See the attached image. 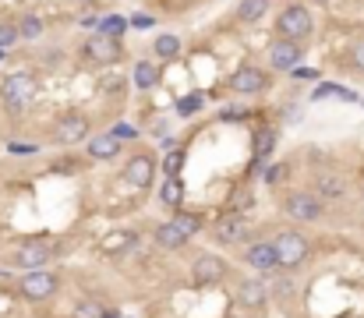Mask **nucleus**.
<instances>
[{
	"label": "nucleus",
	"instance_id": "obj_20",
	"mask_svg": "<svg viewBox=\"0 0 364 318\" xmlns=\"http://www.w3.org/2000/svg\"><path fill=\"white\" fill-rule=\"evenodd\" d=\"M311 191H315L322 202H340L347 195V181L340 174H319L315 184H311Z\"/></svg>",
	"mask_w": 364,
	"mask_h": 318
},
{
	"label": "nucleus",
	"instance_id": "obj_6",
	"mask_svg": "<svg viewBox=\"0 0 364 318\" xmlns=\"http://www.w3.org/2000/svg\"><path fill=\"white\" fill-rule=\"evenodd\" d=\"M54 255H57V244L50 241V237H25L15 248L11 265H15V269H22V273H32V269H46V265L54 262Z\"/></svg>",
	"mask_w": 364,
	"mask_h": 318
},
{
	"label": "nucleus",
	"instance_id": "obj_31",
	"mask_svg": "<svg viewBox=\"0 0 364 318\" xmlns=\"http://www.w3.org/2000/svg\"><path fill=\"white\" fill-rule=\"evenodd\" d=\"M202 103H205V92L195 89L191 96H181V99H177V114H184V117H188V114H198Z\"/></svg>",
	"mask_w": 364,
	"mask_h": 318
},
{
	"label": "nucleus",
	"instance_id": "obj_17",
	"mask_svg": "<svg viewBox=\"0 0 364 318\" xmlns=\"http://www.w3.org/2000/svg\"><path fill=\"white\" fill-rule=\"evenodd\" d=\"M85 152H89V159L92 163H114V159L121 156V142L107 131V135H92L89 142H85Z\"/></svg>",
	"mask_w": 364,
	"mask_h": 318
},
{
	"label": "nucleus",
	"instance_id": "obj_9",
	"mask_svg": "<svg viewBox=\"0 0 364 318\" xmlns=\"http://www.w3.org/2000/svg\"><path fill=\"white\" fill-rule=\"evenodd\" d=\"M248 234H251V227H248L244 212L227 209L223 216H216V223H213V241L220 248H241V244H248Z\"/></svg>",
	"mask_w": 364,
	"mask_h": 318
},
{
	"label": "nucleus",
	"instance_id": "obj_1",
	"mask_svg": "<svg viewBox=\"0 0 364 318\" xmlns=\"http://www.w3.org/2000/svg\"><path fill=\"white\" fill-rule=\"evenodd\" d=\"M273 251H276V265L280 273H297L311 262V237L297 227H283L273 237Z\"/></svg>",
	"mask_w": 364,
	"mask_h": 318
},
{
	"label": "nucleus",
	"instance_id": "obj_16",
	"mask_svg": "<svg viewBox=\"0 0 364 318\" xmlns=\"http://www.w3.org/2000/svg\"><path fill=\"white\" fill-rule=\"evenodd\" d=\"M301 57H304V46L301 43H290V39H273L269 43V68H276V71L290 75L301 64Z\"/></svg>",
	"mask_w": 364,
	"mask_h": 318
},
{
	"label": "nucleus",
	"instance_id": "obj_23",
	"mask_svg": "<svg viewBox=\"0 0 364 318\" xmlns=\"http://www.w3.org/2000/svg\"><path fill=\"white\" fill-rule=\"evenodd\" d=\"M135 248H138V234L135 230H114V234L103 237V251H107V255H128Z\"/></svg>",
	"mask_w": 364,
	"mask_h": 318
},
{
	"label": "nucleus",
	"instance_id": "obj_33",
	"mask_svg": "<svg viewBox=\"0 0 364 318\" xmlns=\"http://www.w3.org/2000/svg\"><path fill=\"white\" fill-rule=\"evenodd\" d=\"M220 121H227V124H234V121H251V110H248V106H223V110H220Z\"/></svg>",
	"mask_w": 364,
	"mask_h": 318
},
{
	"label": "nucleus",
	"instance_id": "obj_8",
	"mask_svg": "<svg viewBox=\"0 0 364 318\" xmlns=\"http://www.w3.org/2000/svg\"><path fill=\"white\" fill-rule=\"evenodd\" d=\"M269 301H273V294H269V283H266V280H255V276L237 280V287H234V304H237L244 315H262V311L269 308Z\"/></svg>",
	"mask_w": 364,
	"mask_h": 318
},
{
	"label": "nucleus",
	"instance_id": "obj_25",
	"mask_svg": "<svg viewBox=\"0 0 364 318\" xmlns=\"http://www.w3.org/2000/svg\"><path fill=\"white\" fill-rule=\"evenodd\" d=\"M266 15H269V0H241L237 4V22H244V25L262 22Z\"/></svg>",
	"mask_w": 364,
	"mask_h": 318
},
{
	"label": "nucleus",
	"instance_id": "obj_40",
	"mask_svg": "<svg viewBox=\"0 0 364 318\" xmlns=\"http://www.w3.org/2000/svg\"><path fill=\"white\" fill-rule=\"evenodd\" d=\"M315 4H333V0H315Z\"/></svg>",
	"mask_w": 364,
	"mask_h": 318
},
{
	"label": "nucleus",
	"instance_id": "obj_12",
	"mask_svg": "<svg viewBox=\"0 0 364 318\" xmlns=\"http://www.w3.org/2000/svg\"><path fill=\"white\" fill-rule=\"evenodd\" d=\"M269 85H273L269 71L258 68V64H241V68L227 78V89H230L234 96H262Z\"/></svg>",
	"mask_w": 364,
	"mask_h": 318
},
{
	"label": "nucleus",
	"instance_id": "obj_27",
	"mask_svg": "<svg viewBox=\"0 0 364 318\" xmlns=\"http://www.w3.org/2000/svg\"><path fill=\"white\" fill-rule=\"evenodd\" d=\"M43 29H46V25H43V18L29 11V15H22V22H18V39H39V36H43Z\"/></svg>",
	"mask_w": 364,
	"mask_h": 318
},
{
	"label": "nucleus",
	"instance_id": "obj_24",
	"mask_svg": "<svg viewBox=\"0 0 364 318\" xmlns=\"http://www.w3.org/2000/svg\"><path fill=\"white\" fill-rule=\"evenodd\" d=\"M152 53H156V61L170 64V61H177V57H181V39H177L174 32L156 36V39H152Z\"/></svg>",
	"mask_w": 364,
	"mask_h": 318
},
{
	"label": "nucleus",
	"instance_id": "obj_37",
	"mask_svg": "<svg viewBox=\"0 0 364 318\" xmlns=\"http://www.w3.org/2000/svg\"><path fill=\"white\" fill-rule=\"evenodd\" d=\"M149 25H152V18H149V15H135V18L128 22V29H149Z\"/></svg>",
	"mask_w": 364,
	"mask_h": 318
},
{
	"label": "nucleus",
	"instance_id": "obj_34",
	"mask_svg": "<svg viewBox=\"0 0 364 318\" xmlns=\"http://www.w3.org/2000/svg\"><path fill=\"white\" fill-rule=\"evenodd\" d=\"M110 135H114L117 142H135V138H138V128H135V124H128V121H121V124H114V128H110Z\"/></svg>",
	"mask_w": 364,
	"mask_h": 318
},
{
	"label": "nucleus",
	"instance_id": "obj_4",
	"mask_svg": "<svg viewBox=\"0 0 364 318\" xmlns=\"http://www.w3.org/2000/svg\"><path fill=\"white\" fill-rule=\"evenodd\" d=\"M15 294L29 304H46L61 294V276L54 269H32V273H22L18 283H15Z\"/></svg>",
	"mask_w": 364,
	"mask_h": 318
},
{
	"label": "nucleus",
	"instance_id": "obj_35",
	"mask_svg": "<svg viewBox=\"0 0 364 318\" xmlns=\"http://www.w3.org/2000/svg\"><path fill=\"white\" fill-rule=\"evenodd\" d=\"M8 152L11 156H36L39 145H32V142H8Z\"/></svg>",
	"mask_w": 364,
	"mask_h": 318
},
{
	"label": "nucleus",
	"instance_id": "obj_11",
	"mask_svg": "<svg viewBox=\"0 0 364 318\" xmlns=\"http://www.w3.org/2000/svg\"><path fill=\"white\" fill-rule=\"evenodd\" d=\"M156 170H160V167H156V156L152 152H131L124 170H121V181L128 188H135V191H149L156 184Z\"/></svg>",
	"mask_w": 364,
	"mask_h": 318
},
{
	"label": "nucleus",
	"instance_id": "obj_15",
	"mask_svg": "<svg viewBox=\"0 0 364 318\" xmlns=\"http://www.w3.org/2000/svg\"><path fill=\"white\" fill-rule=\"evenodd\" d=\"M276 142H280V131L273 124H258L255 128V135H251V174L269 163V156L276 152Z\"/></svg>",
	"mask_w": 364,
	"mask_h": 318
},
{
	"label": "nucleus",
	"instance_id": "obj_5",
	"mask_svg": "<svg viewBox=\"0 0 364 318\" xmlns=\"http://www.w3.org/2000/svg\"><path fill=\"white\" fill-rule=\"evenodd\" d=\"M283 212H287L294 223L311 227V223H322V220H326V202H322L315 191L297 188V191H287V195H283Z\"/></svg>",
	"mask_w": 364,
	"mask_h": 318
},
{
	"label": "nucleus",
	"instance_id": "obj_10",
	"mask_svg": "<svg viewBox=\"0 0 364 318\" xmlns=\"http://www.w3.org/2000/svg\"><path fill=\"white\" fill-rule=\"evenodd\" d=\"M82 53H85V57H89L92 64H99V68H114V64H121V61H124V43H121V39H114V36L92 32V36H85Z\"/></svg>",
	"mask_w": 364,
	"mask_h": 318
},
{
	"label": "nucleus",
	"instance_id": "obj_30",
	"mask_svg": "<svg viewBox=\"0 0 364 318\" xmlns=\"http://www.w3.org/2000/svg\"><path fill=\"white\" fill-rule=\"evenodd\" d=\"M99 32H103V36H114V39H121V36L128 32V22H124L121 15H107V18H99Z\"/></svg>",
	"mask_w": 364,
	"mask_h": 318
},
{
	"label": "nucleus",
	"instance_id": "obj_36",
	"mask_svg": "<svg viewBox=\"0 0 364 318\" xmlns=\"http://www.w3.org/2000/svg\"><path fill=\"white\" fill-rule=\"evenodd\" d=\"M350 64H354V71H361V75H364V39L354 46V53H350Z\"/></svg>",
	"mask_w": 364,
	"mask_h": 318
},
{
	"label": "nucleus",
	"instance_id": "obj_14",
	"mask_svg": "<svg viewBox=\"0 0 364 318\" xmlns=\"http://www.w3.org/2000/svg\"><path fill=\"white\" fill-rule=\"evenodd\" d=\"M241 262L248 265L251 273H258V276L280 273V265H276V251H273V241H251V244H244Z\"/></svg>",
	"mask_w": 364,
	"mask_h": 318
},
{
	"label": "nucleus",
	"instance_id": "obj_2",
	"mask_svg": "<svg viewBox=\"0 0 364 318\" xmlns=\"http://www.w3.org/2000/svg\"><path fill=\"white\" fill-rule=\"evenodd\" d=\"M188 280L195 290H209V287H220L230 280V262L216 251H195L191 255V265H188Z\"/></svg>",
	"mask_w": 364,
	"mask_h": 318
},
{
	"label": "nucleus",
	"instance_id": "obj_7",
	"mask_svg": "<svg viewBox=\"0 0 364 318\" xmlns=\"http://www.w3.org/2000/svg\"><path fill=\"white\" fill-rule=\"evenodd\" d=\"M276 32L290 43H308L311 32H315V18H311V11L304 4H287L280 15H276Z\"/></svg>",
	"mask_w": 364,
	"mask_h": 318
},
{
	"label": "nucleus",
	"instance_id": "obj_13",
	"mask_svg": "<svg viewBox=\"0 0 364 318\" xmlns=\"http://www.w3.org/2000/svg\"><path fill=\"white\" fill-rule=\"evenodd\" d=\"M92 138V121L85 117V114H78V110H68V114H61L57 117V124H54V142L57 145H82V142H89Z\"/></svg>",
	"mask_w": 364,
	"mask_h": 318
},
{
	"label": "nucleus",
	"instance_id": "obj_28",
	"mask_svg": "<svg viewBox=\"0 0 364 318\" xmlns=\"http://www.w3.org/2000/svg\"><path fill=\"white\" fill-rule=\"evenodd\" d=\"M329 96H340V99H357L350 89H343V85H336V82H322L315 92H311V103H322V99H329Z\"/></svg>",
	"mask_w": 364,
	"mask_h": 318
},
{
	"label": "nucleus",
	"instance_id": "obj_3",
	"mask_svg": "<svg viewBox=\"0 0 364 318\" xmlns=\"http://www.w3.org/2000/svg\"><path fill=\"white\" fill-rule=\"evenodd\" d=\"M39 96V82L32 71H15L8 75L4 82H0V106H4L8 114H22L29 110V106L36 103Z\"/></svg>",
	"mask_w": 364,
	"mask_h": 318
},
{
	"label": "nucleus",
	"instance_id": "obj_22",
	"mask_svg": "<svg viewBox=\"0 0 364 318\" xmlns=\"http://www.w3.org/2000/svg\"><path fill=\"white\" fill-rule=\"evenodd\" d=\"M156 198H160L163 209H184V181L181 177H163L160 188H156Z\"/></svg>",
	"mask_w": 364,
	"mask_h": 318
},
{
	"label": "nucleus",
	"instance_id": "obj_29",
	"mask_svg": "<svg viewBox=\"0 0 364 318\" xmlns=\"http://www.w3.org/2000/svg\"><path fill=\"white\" fill-rule=\"evenodd\" d=\"M287 174H290L287 163H269V167H262V184L280 188V184H287Z\"/></svg>",
	"mask_w": 364,
	"mask_h": 318
},
{
	"label": "nucleus",
	"instance_id": "obj_26",
	"mask_svg": "<svg viewBox=\"0 0 364 318\" xmlns=\"http://www.w3.org/2000/svg\"><path fill=\"white\" fill-rule=\"evenodd\" d=\"M184 163H188V149H184V145L167 149V152H163V177H181Z\"/></svg>",
	"mask_w": 364,
	"mask_h": 318
},
{
	"label": "nucleus",
	"instance_id": "obj_32",
	"mask_svg": "<svg viewBox=\"0 0 364 318\" xmlns=\"http://www.w3.org/2000/svg\"><path fill=\"white\" fill-rule=\"evenodd\" d=\"M18 43V25L15 22H0V50H11Z\"/></svg>",
	"mask_w": 364,
	"mask_h": 318
},
{
	"label": "nucleus",
	"instance_id": "obj_39",
	"mask_svg": "<svg viewBox=\"0 0 364 318\" xmlns=\"http://www.w3.org/2000/svg\"><path fill=\"white\" fill-rule=\"evenodd\" d=\"M227 318H241V315H227ZM244 318H251V315H244Z\"/></svg>",
	"mask_w": 364,
	"mask_h": 318
},
{
	"label": "nucleus",
	"instance_id": "obj_21",
	"mask_svg": "<svg viewBox=\"0 0 364 318\" xmlns=\"http://www.w3.org/2000/svg\"><path fill=\"white\" fill-rule=\"evenodd\" d=\"M160 78H163V68H160V64H152V61H135V68H131V85H135V89L149 92V89L160 85Z\"/></svg>",
	"mask_w": 364,
	"mask_h": 318
},
{
	"label": "nucleus",
	"instance_id": "obj_19",
	"mask_svg": "<svg viewBox=\"0 0 364 318\" xmlns=\"http://www.w3.org/2000/svg\"><path fill=\"white\" fill-rule=\"evenodd\" d=\"M170 223L191 241V237H198L202 230H205V216L198 209H174V216H170Z\"/></svg>",
	"mask_w": 364,
	"mask_h": 318
},
{
	"label": "nucleus",
	"instance_id": "obj_18",
	"mask_svg": "<svg viewBox=\"0 0 364 318\" xmlns=\"http://www.w3.org/2000/svg\"><path fill=\"white\" fill-rule=\"evenodd\" d=\"M152 244L160 248V251H184L191 241L167 220V223H156V227H152Z\"/></svg>",
	"mask_w": 364,
	"mask_h": 318
},
{
	"label": "nucleus",
	"instance_id": "obj_38",
	"mask_svg": "<svg viewBox=\"0 0 364 318\" xmlns=\"http://www.w3.org/2000/svg\"><path fill=\"white\" fill-rule=\"evenodd\" d=\"M290 75H294V78H319V71H315V68H294Z\"/></svg>",
	"mask_w": 364,
	"mask_h": 318
}]
</instances>
